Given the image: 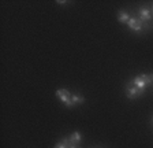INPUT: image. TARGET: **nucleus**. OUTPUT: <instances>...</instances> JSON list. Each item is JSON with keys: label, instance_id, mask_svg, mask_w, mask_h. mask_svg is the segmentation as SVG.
Returning <instances> with one entry per match:
<instances>
[{"label": "nucleus", "instance_id": "nucleus-1", "mask_svg": "<svg viewBox=\"0 0 153 148\" xmlns=\"http://www.w3.org/2000/svg\"><path fill=\"white\" fill-rule=\"evenodd\" d=\"M150 84H152V77L148 75V74H141V75H137V77L133 78V85L141 90H145L146 87H149Z\"/></svg>", "mask_w": 153, "mask_h": 148}, {"label": "nucleus", "instance_id": "nucleus-6", "mask_svg": "<svg viewBox=\"0 0 153 148\" xmlns=\"http://www.w3.org/2000/svg\"><path fill=\"white\" fill-rule=\"evenodd\" d=\"M130 14L127 13V11H124V10H122V11H119L118 13V21L120 23H127L128 21H130Z\"/></svg>", "mask_w": 153, "mask_h": 148}, {"label": "nucleus", "instance_id": "nucleus-3", "mask_svg": "<svg viewBox=\"0 0 153 148\" xmlns=\"http://www.w3.org/2000/svg\"><path fill=\"white\" fill-rule=\"evenodd\" d=\"M143 93V90L138 89L137 87H134V85H128L127 88H126V96L128 97V99H137V97H140L141 95Z\"/></svg>", "mask_w": 153, "mask_h": 148}, {"label": "nucleus", "instance_id": "nucleus-2", "mask_svg": "<svg viewBox=\"0 0 153 148\" xmlns=\"http://www.w3.org/2000/svg\"><path fill=\"white\" fill-rule=\"evenodd\" d=\"M56 96L62 100V103L66 107H73V103H71V93L67 89H57Z\"/></svg>", "mask_w": 153, "mask_h": 148}, {"label": "nucleus", "instance_id": "nucleus-4", "mask_svg": "<svg viewBox=\"0 0 153 148\" xmlns=\"http://www.w3.org/2000/svg\"><path fill=\"white\" fill-rule=\"evenodd\" d=\"M127 25H128V28H130L131 32L138 33V32L142 30V21L138 19V18H130V21L127 22Z\"/></svg>", "mask_w": 153, "mask_h": 148}, {"label": "nucleus", "instance_id": "nucleus-13", "mask_svg": "<svg viewBox=\"0 0 153 148\" xmlns=\"http://www.w3.org/2000/svg\"><path fill=\"white\" fill-rule=\"evenodd\" d=\"M152 122H153V118H152Z\"/></svg>", "mask_w": 153, "mask_h": 148}, {"label": "nucleus", "instance_id": "nucleus-10", "mask_svg": "<svg viewBox=\"0 0 153 148\" xmlns=\"http://www.w3.org/2000/svg\"><path fill=\"white\" fill-rule=\"evenodd\" d=\"M68 144H70L68 145V148H81L78 144H73V143H70V141H68Z\"/></svg>", "mask_w": 153, "mask_h": 148}, {"label": "nucleus", "instance_id": "nucleus-5", "mask_svg": "<svg viewBox=\"0 0 153 148\" xmlns=\"http://www.w3.org/2000/svg\"><path fill=\"white\" fill-rule=\"evenodd\" d=\"M138 15H140V19L141 21H150V18H152V13H150L149 8H146V7H141L140 10H138Z\"/></svg>", "mask_w": 153, "mask_h": 148}, {"label": "nucleus", "instance_id": "nucleus-8", "mask_svg": "<svg viewBox=\"0 0 153 148\" xmlns=\"http://www.w3.org/2000/svg\"><path fill=\"white\" fill-rule=\"evenodd\" d=\"M83 102H85V99H83L82 95L79 93H71V103H73V106H79V104H83Z\"/></svg>", "mask_w": 153, "mask_h": 148}, {"label": "nucleus", "instance_id": "nucleus-12", "mask_svg": "<svg viewBox=\"0 0 153 148\" xmlns=\"http://www.w3.org/2000/svg\"><path fill=\"white\" fill-rule=\"evenodd\" d=\"M150 77H152V82H153V75H150Z\"/></svg>", "mask_w": 153, "mask_h": 148}, {"label": "nucleus", "instance_id": "nucleus-7", "mask_svg": "<svg viewBox=\"0 0 153 148\" xmlns=\"http://www.w3.org/2000/svg\"><path fill=\"white\" fill-rule=\"evenodd\" d=\"M67 138H68V141L73 143V144H79V143L82 141V135H81L79 132H74L73 135H70Z\"/></svg>", "mask_w": 153, "mask_h": 148}, {"label": "nucleus", "instance_id": "nucleus-11", "mask_svg": "<svg viewBox=\"0 0 153 148\" xmlns=\"http://www.w3.org/2000/svg\"><path fill=\"white\" fill-rule=\"evenodd\" d=\"M152 16H153V7H152Z\"/></svg>", "mask_w": 153, "mask_h": 148}, {"label": "nucleus", "instance_id": "nucleus-9", "mask_svg": "<svg viewBox=\"0 0 153 148\" xmlns=\"http://www.w3.org/2000/svg\"><path fill=\"white\" fill-rule=\"evenodd\" d=\"M68 138H63V140H60V141L57 143L56 145H55V148H68Z\"/></svg>", "mask_w": 153, "mask_h": 148}]
</instances>
